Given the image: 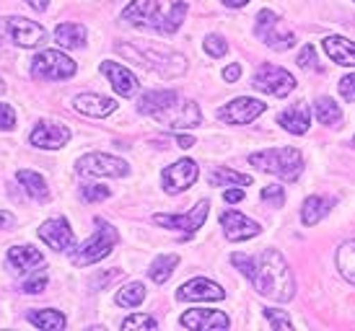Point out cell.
<instances>
[{
  "label": "cell",
  "mask_w": 355,
  "mask_h": 331,
  "mask_svg": "<svg viewBox=\"0 0 355 331\" xmlns=\"http://www.w3.org/2000/svg\"><path fill=\"white\" fill-rule=\"evenodd\" d=\"M140 114H148L158 125L168 129H192L202 122L200 107L195 101L182 98L177 91H148L138 101Z\"/></svg>",
  "instance_id": "obj_1"
},
{
  "label": "cell",
  "mask_w": 355,
  "mask_h": 331,
  "mask_svg": "<svg viewBox=\"0 0 355 331\" xmlns=\"http://www.w3.org/2000/svg\"><path fill=\"white\" fill-rule=\"evenodd\" d=\"M254 285V290L265 298L286 303L296 295V283H293V272L288 267L286 256L275 249H265L254 259L252 274L247 277Z\"/></svg>",
  "instance_id": "obj_2"
},
{
  "label": "cell",
  "mask_w": 355,
  "mask_h": 331,
  "mask_svg": "<svg viewBox=\"0 0 355 331\" xmlns=\"http://www.w3.org/2000/svg\"><path fill=\"white\" fill-rule=\"evenodd\" d=\"M189 6L184 0H174L166 10L161 8L158 0H132L128 8L122 10V21H128L130 26L140 29H153L158 34H174L184 24Z\"/></svg>",
  "instance_id": "obj_3"
},
{
  "label": "cell",
  "mask_w": 355,
  "mask_h": 331,
  "mask_svg": "<svg viewBox=\"0 0 355 331\" xmlns=\"http://www.w3.org/2000/svg\"><path fill=\"white\" fill-rule=\"evenodd\" d=\"M117 52L143 65V68L156 70L161 78H179L187 70V60L177 52H168V49L146 47V44H138V47L135 44H117Z\"/></svg>",
  "instance_id": "obj_4"
},
{
  "label": "cell",
  "mask_w": 355,
  "mask_h": 331,
  "mask_svg": "<svg viewBox=\"0 0 355 331\" xmlns=\"http://www.w3.org/2000/svg\"><path fill=\"white\" fill-rule=\"evenodd\" d=\"M249 163L257 166L259 171L275 174L286 181H296L304 174V156L296 147H270L249 156Z\"/></svg>",
  "instance_id": "obj_5"
},
{
  "label": "cell",
  "mask_w": 355,
  "mask_h": 331,
  "mask_svg": "<svg viewBox=\"0 0 355 331\" xmlns=\"http://www.w3.org/2000/svg\"><path fill=\"white\" fill-rule=\"evenodd\" d=\"M119 235H117V228H112L109 223H104V220H96V233L91 235L86 244L80 246V249H76L73 251V264L76 267H89V264H96L101 262L104 256H109L112 253V249L117 246Z\"/></svg>",
  "instance_id": "obj_6"
},
{
  "label": "cell",
  "mask_w": 355,
  "mask_h": 331,
  "mask_svg": "<svg viewBox=\"0 0 355 331\" xmlns=\"http://www.w3.org/2000/svg\"><path fill=\"white\" fill-rule=\"evenodd\" d=\"M254 34L259 39L265 42L270 49L275 52H288V49L296 44V34L293 31L283 29V21L277 16L275 10H259L257 13V24H254Z\"/></svg>",
  "instance_id": "obj_7"
},
{
  "label": "cell",
  "mask_w": 355,
  "mask_h": 331,
  "mask_svg": "<svg viewBox=\"0 0 355 331\" xmlns=\"http://www.w3.org/2000/svg\"><path fill=\"white\" fill-rule=\"evenodd\" d=\"M76 62L58 49H44L31 60V75L37 80H68L76 75Z\"/></svg>",
  "instance_id": "obj_8"
},
{
  "label": "cell",
  "mask_w": 355,
  "mask_h": 331,
  "mask_svg": "<svg viewBox=\"0 0 355 331\" xmlns=\"http://www.w3.org/2000/svg\"><path fill=\"white\" fill-rule=\"evenodd\" d=\"M252 86L257 91H262V93H270V96H288L293 88H296V78L288 73V70L277 68V65H259V70L254 73V78H252Z\"/></svg>",
  "instance_id": "obj_9"
},
{
  "label": "cell",
  "mask_w": 355,
  "mask_h": 331,
  "mask_svg": "<svg viewBox=\"0 0 355 331\" xmlns=\"http://www.w3.org/2000/svg\"><path fill=\"white\" fill-rule=\"evenodd\" d=\"M76 171L83 176H112V179H122L130 174V166L122 158L107 156V153H89L83 156L76 166Z\"/></svg>",
  "instance_id": "obj_10"
},
{
  "label": "cell",
  "mask_w": 355,
  "mask_h": 331,
  "mask_svg": "<svg viewBox=\"0 0 355 331\" xmlns=\"http://www.w3.org/2000/svg\"><path fill=\"white\" fill-rule=\"evenodd\" d=\"M207 213H210V202L207 199H200L195 210H189L184 215H153V223L164 225V228H171V231H182L184 235L198 233L202 223H205Z\"/></svg>",
  "instance_id": "obj_11"
},
{
  "label": "cell",
  "mask_w": 355,
  "mask_h": 331,
  "mask_svg": "<svg viewBox=\"0 0 355 331\" xmlns=\"http://www.w3.org/2000/svg\"><path fill=\"white\" fill-rule=\"evenodd\" d=\"M198 176H200L198 163L189 161V158H182V161L164 168L161 184H164V189H166L168 195H179V192H184V189H189V186L195 184Z\"/></svg>",
  "instance_id": "obj_12"
},
{
  "label": "cell",
  "mask_w": 355,
  "mask_h": 331,
  "mask_svg": "<svg viewBox=\"0 0 355 331\" xmlns=\"http://www.w3.org/2000/svg\"><path fill=\"white\" fill-rule=\"evenodd\" d=\"M267 104H262L259 98H249V96H241V98H234L231 104L218 109V117L228 122V125H249V122H254L259 114H265Z\"/></svg>",
  "instance_id": "obj_13"
},
{
  "label": "cell",
  "mask_w": 355,
  "mask_h": 331,
  "mask_svg": "<svg viewBox=\"0 0 355 331\" xmlns=\"http://www.w3.org/2000/svg\"><path fill=\"white\" fill-rule=\"evenodd\" d=\"M6 31L19 47H37V44L47 39V31L42 29L37 21L21 19V16H8L6 19Z\"/></svg>",
  "instance_id": "obj_14"
},
{
  "label": "cell",
  "mask_w": 355,
  "mask_h": 331,
  "mask_svg": "<svg viewBox=\"0 0 355 331\" xmlns=\"http://www.w3.org/2000/svg\"><path fill=\"white\" fill-rule=\"evenodd\" d=\"M40 238L50 246V249H55V251H73V249H76V235H73L65 217L47 220V223L40 228Z\"/></svg>",
  "instance_id": "obj_15"
},
{
  "label": "cell",
  "mask_w": 355,
  "mask_h": 331,
  "mask_svg": "<svg viewBox=\"0 0 355 331\" xmlns=\"http://www.w3.org/2000/svg\"><path fill=\"white\" fill-rule=\"evenodd\" d=\"M70 140V129L58 122H40L31 129L29 143L34 147H44V150H58Z\"/></svg>",
  "instance_id": "obj_16"
},
{
  "label": "cell",
  "mask_w": 355,
  "mask_h": 331,
  "mask_svg": "<svg viewBox=\"0 0 355 331\" xmlns=\"http://www.w3.org/2000/svg\"><path fill=\"white\" fill-rule=\"evenodd\" d=\"M220 225H223V233H226L228 241H249V238L262 233L259 223L249 220L247 215L236 213V210H228V213L220 215Z\"/></svg>",
  "instance_id": "obj_17"
},
{
  "label": "cell",
  "mask_w": 355,
  "mask_h": 331,
  "mask_svg": "<svg viewBox=\"0 0 355 331\" xmlns=\"http://www.w3.org/2000/svg\"><path fill=\"white\" fill-rule=\"evenodd\" d=\"M228 316L220 311H210V308H192L182 316V326L192 331H216L228 329Z\"/></svg>",
  "instance_id": "obj_18"
},
{
  "label": "cell",
  "mask_w": 355,
  "mask_h": 331,
  "mask_svg": "<svg viewBox=\"0 0 355 331\" xmlns=\"http://www.w3.org/2000/svg\"><path fill=\"white\" fill-rule=\"evenodd\" d=\"M179 301H223L226 298V290L216 285L213 280H205V277H198V280H189L179 287L177 292Z\"/></svg>",
  "instance_id": "obj_19"
},
{
  "label": "cell",
  "mask_w": 355,
  "mask_h": 331,
  "mask_svg": "<svg viewBox=\"0 0 355 331\" xmlns=\"http://www.w3.org/2000/svg\"><path fill=\"white\" fill-rule=\"evenodd\" d=\"M101 73L109 78V83H112V88L117 91L119 96H125V98H130V96H135L138 93V78L130 73L125 65H119V62H101Z\"/></svg>",
  "instance_id": "obj_20"
},
{
  "label": "cell",
  "mask_w": 355,
  "mask_h": 331,
  "mask_svg": "<svg viewBox=\"0 0 355 331\" xmlns=\"http://www.w3.org/2000/svg\"><path fill=\"white\" fill-rule=\"evenodd\" d=\"M73 109L78 114H86V117H109L114 109H117V101L107 96H99V93H80V96L73 98Z\"/></svg>",
  "instance_id": "obj_21"
},
{
  "label": "cell",
  "mask_w": 355,
  "mask_h": 331,
  "mask_svg": "<svg viewBox=\"0 0 355 331\" xmlns=\"http://www.w3.org/2000/svg\"><path fill=\"white\" fill-rule=\"evenodd\" d=\"M322 47L332 62L343 65V68H355V42L345 39V37H327Z\"/></svg>",
  "instance_id": "obj_22"
},
{
  "label": "cell",
  "mask_w": 355,
  "mask_h": 331,
  "mask_svg": "<svg viewBox=\"0 0 355 331\" xmlns=\"http://www.w3.org/2000/svg\"><path fill=\"white\" fill-rule=\"evenodd\" d=\"M277 125L283 127V129H288V132H293V135H304V132H309L311 114H309L306 104H293V107H288L277 117Z\"/></svg>",
  "instance_id": "obj_23"
},
{
  "label": "cell",
  "mask_w": 355,
  "mask_h": 331,
  "mask_svg": "<svg viewBox=\"0 0 355 331\" xmlns=\"http://www.w3.org/2000/svg\"><path fill=\"white\" fill-rule=\"evenodd\" d=\"M44 262V253L40 249H34V246H13L8 249V264L13 272H26L31 267H37V264Z\"/></svg>",
  "instance_id": "obj_24"
},
{
  "label": "cell",
  "mask_w": 355,
  "mask_h": 331,
  "mask_svg": "<svg viewBox=\"0 0 355 331\" xmlns=\"http://www.w3.org/2000/svg\"><path fill=\"white\" fill-rule=\"evenodd\" d=\"M55 39L60 47L78 49L86 44V26L83 24H60L55 29Z\"/></svg>",
  "instance_id": "obj_25"
},
{
  "label": "cell",
  "mask_w": 355,
  "mask_h": 331,
  "mask_svg": "<svg viewBox=\"0 0 355 331\" xmlns=\"http://www.w3.org/2000/svg\"><path fill=\"white\" fill-rule=\"evenodd\" d=\"M332 210V202L327 197H309L304 202V210H301V220L304 225H316L322 217H327Z\"/></svg>",
  "instance_id": "obj_26"
},
{
  "label": "cell",
  "mask_w": 355,
  "mask_h": 331,
  "mask_svg": "<svg viewBox=\"0 0 355 331\" xmlns=\"http://www.w3.org/2000/svg\"><path fill=\"white\" fill-rule=\"evenodd\" d=\"M16 179H19L21 184H24V189H26V195H31L34 199H47L50 197V189H47V181L42 179L37 171H29V168H21L19 174H16Z\"/></svg>",
  "instance_id": "obj_27"
},
{
  "label": "cell",
  "mask_w": 355,
  "mask_h": 331,
  "mask_svg": "<svg viewBox=\"0 0 355 331\" xmlns=\"http://www.w3.org/2000/svg\"><path fill=\"white\" fill-rule=\"evenodd\" d=\"M252 184V176L231 171L226 166H218L210 171V186H249Z\"/></svg>",
  "instance_id": "obj_28"
},
{
  "label": "cell",
  "mask_w": 355,
  "mask_h": 331,
  "mask_svg": "<svg viewBox=\"0 0 355 331\" xmlns=\"http://www.w3.org/2000/svg\"><path fill=\"white\" fill-rule=\"evenodd\" d=\"M337 269L345 277L347 283L355 285V238L345 241L337 249Z\"/></svg>",
  "instance_id": "obj_29"
},
{
  "label": "cell",
  "mask_w": 355,
  "mask_h": 331,
  "mask_svg": "<svg viewBox=\"0 0 355 331\" xmlns=\"http://www.w3.org/2000/svg\"><path fill=\"white\" fill-rule=\"evenodd\" d=\"M314 111H316V119L327 127H337L340 122H343V109L337 107L335 101H332V98H327V96L316 98Z\"/></svg>",
  "instance_id": "obj_30"
},
{
  "label": "cell",
  "mask_w": 355,
  "mask_h": 331,
  "mask_svg": "<svg viewBox=\"0 0 355 331\" xmlns=\"http://www.w3.org/2000/svg\"><path fill=\"white\" fill-rule=\"evenodd\" d=\"M29 321L34 323L37 329L60 331V329H65L68 319H65V316H62L60 311H31L29 313Z\"/></svg>",
  "instance_id": "obj_31"
},
{
  "label": "cell",
  "mask_w": 355,
  "mask_h": 331,
  "mask_svg": "<svg viewBox=\"0 0 355 331\" xmlns=\"http://www.w3.org/2000/svg\"><path fill=\"white\" fill-rule=\"evenodd\" d=\"M179 264V256L177 253H164V256H158V259H153V264H150V280L158 285H164L171 277V272H174V267Z\"/></svg>",
  "instance_id": "obj_32"
},
{
  "label": "cell",
  "mask_w": 355,
  "mask_h": 331,
  "mask_svg": "<svg viewBox=\"0 0 355 331\" xmlns=\"http://www.w3.org/2000/svg\"><path fill=\"white\" fill-rule=\"evenodd\" d=\"M114 301H117V305H122V308H138L140 303L146 301V287H143V283H130L117 292Z\"/></svg>",
  "instance_id": "obj_33"
},
{
  "label": "cell",
  "mask_w": 355,
  "mask_h": 331,
  "mask_svg": "<svg viewBox=\"0 0 355 331\" xmlns=\"http://www.w3.org/2000/svg\"><path fill=\"white\" fill-rule=\"evenodd\" d=\"M47 287V269H34V272L26 274V280L21 283V290L29 292V295H37Z\"/></svg>",
  "instance_id": "obj_34"
},
{
  "label": "cell",
  "mask_w": 355,
  "mask_h": 331,
  "mask_svg": "<svg viewBox=\"0 0 355 331\" xmlns=\"http://www.w3.org/2000/svg\"><path fill=\"white\" fill-rule=\"evenodd\" d=\"M158 323L153 316H146V313H135V316H130L122 321V329L125 331H132V329H156Z\"/></svg>",
  "instance_id": "obj_35"
},
{
  "label": "cell",
  "mask_w": 355,
  "mask_h": 331,
  "mask_svg": "<svg viewBox=\"0 0 355 331\" xmlns=\"http://www.w3.org/2000/svg\"><path fill=\"white\" fill-rule=\"evenodd\" d=\"M205 52L210 57H223L228 52V44L223 37H218V34H207L205 37Z\"/></svg>",
  "instance_id": "obj_36"
},
{
  "label": "cell",
  "mask_w": 355,
  "mask_h": 331,
  "mask_svg": "<svg viewBox=\"0 0 355 331\" xmlns=\"http://www.w3.org/2000/svg\"><path fill=\"white\" fill-rule=\"evenodd\" d=\"M80 197H83L86 202H101V199L109 197V189L101 184H86V186H80Z\"/></svg>",
  "instance_id": "obj_37"
},
{
  "label": "cell",
  "mask_w": 355,
  "mask_h": 331,
  "mask_svg": "<svg viewBox=\"0 0 355 331\" xmlns=\"http://www.w3.org/2000/svg\"><path fill=\"white\" fill-rule=\"evenodd\" d=\"M262 199L272 207H283V202H286V192H283V186H275V184L265 186V189H262Z\"/></svg>",
  "instance_id": "obj_38"
},
{
  "label": "cell",
  "mask_w": 355,
  "mask_h": 331,
  "mask_svg": "<svg viewBox=\"0 0 355 331\" xmlns=\"http://www.w3.org/2000/svg\"><path fill=\"white\" fill-rule=\"evenodd\" d=\"M265 319L270 321V326H272V329H291V326H293L286 313L275 311V308H265Z\"/></svg>",
  "instance_id": "obj_39"
},
{
  "label": "cell",
  "mask_w": 355,
  "mask_h": 331,
  "mask_svg": "<svg viewBox=\"0 0 355 331\" xmlns=\"http://www.w3.org/2000/svg\"><path fill=\"white\" fill-rule=\"evenodd\" d=\"M298 65L304 70H322V65L316 62V52L311 44H306L304 49H301V55H298Z\"/></svg>",
  "instance_id": "obj_40"
},
{
  "label": "cell",
  "mask_w": 355,
  "mask_h": 331,
  "mask_svg": "<svg viewBox=\"0 0 355 331\" xmlns=\"http://www.w3.org/2000/svg\"><path fill=\"white\" fill-rule=\"evenodd\" d=\"M340 96L350 101V104H355V73H350V75L340 80Z\"/></svg>",
  "instance_id": "obj_41"
},
{
  "label": "cell",
  "mask_w": 355,
  "mask_h": 331,
  "mask_svg": "<svg viewBox=\"0 0 355 331\" xmlns=\"http://www.w3.org/2000/svg\"><path fill=\"white\" fill-rule=\"evenodd\" d=\"M16 127V111L10 104H0V129H13Z\"/></svg>",
  "instance_id": "obj_42"
},
{
  "label": "cell",
  "mask_w": 355,
  "mask_h": 331,
  "mask_svg": "<svg viewBox=\"0 0 355 331\" xmlns=\"http://www.w3.org/2000/svg\"><path fill=\"white\" fill-rule=\"evenodd\" d=\"M119 274H122V269H112V272L99 274V277H96V280L91 283V287H94V290H99V287H104V285H107V283H112V280H117Z\"/></svg>",
  "instance_id": "obj_43"
},
{
  "label": "cell",
  "mask_w": 355,
  "mask_h": 331,
  "mask_svg": "<svg viewBox=\"0 0 355 331\" xmlns=\"http://www.w3.org/2000/svg\"><path fill=\"white\" fill-rule=\"evenodd\" d=\"M223 78H226V83H236L239 78H241V65H228L226 70H223Z\"/></svg>",
  "instance_id": "obj_44"
},
{
  "label": "cell",
  "mask_w": 355,
  "mask_h": 331,
  "mask_svg": "<svg viewBox=\"0 0 355 331\" xmlns=\"http://www.w3.org/2000/svg\"><path fill=\"white\" fill-rule=\"evenodd\" d=\"M223 199H226L228 205H234V202H241V199H244V189H228L226 195H223Z\"/></svg>",
  "instance_id": "obj_45"
},
{
  "label": "cell",
  "mask_w": 355,
  "mask_h": 331,
  "mask_svg": "<svg viewBox=\"0 0 355 331\" xmlns=\"http://www.w3.org/2000/svg\"><path fill=\"white\" fill-rule=\"evenodd\" d=\"M13 225H16V217L10 213H3V210H0V228H13Z\"/></svg>",
  "instance_id": "obj_46"
},
{
  "label": "cell",
  "mask_w": 355,
  "mask_h": 331,
  "mask_svg": "<svg viewBox=\"0 0 355 331\" xmlns=\"http://www.w3.org/2000/svg\"><path fill=\"white\" fill-rule=\"evenodd\" d=\"M177 145L182 147V150H189V147L195 145V137H189V135H179V137H177Z\"/></svg>",
  "instance_id": "obj_47"
},
{
  "label": "cell",
  "mask_w": 355,
  "mask_h": 331,
  "mask_svg": "<svg viewBox=\"0 0 355 331\" xmlns=\"http://www.w3.org/2000/svg\"><path fill=\"white\" fill-rule=\"evenodd\" d=\"M31 8L34 10H47V6H50V0H26Z\"/></svg>",
  "instance_id": "obj_48"
},
{
  "label": "cell",
  "mask_w": 355,
  "mask_h": 331,
  "mask_svg": "<svg viewBox=\"0 0 355 331\" xmlns=\"http://www.w3.org/2000/svg\"><path fill=\"white\" fill-rule=\"evenodd\" d=\"M223 3H226L228 8H244L249 0H223Z\"/></svg>",
  "instance_id": "obj_49"
},
{
  "label": "cell",
  "mask_w": 355,
  "mask_h": 331,
  "mask_svg": "<svg viewBox=\"0 0 355 331\" xmlns=\"http://www.w3.org/2000/svg\"><path fill=\"white\" fill-rule=\"evenodd\" d=\"M3 91H6V83H3V80H0V93H3Z\"/></svg>",
  "instance_id": "obj_50"
},
{
  "label": "cell",
  "mask_w": 355,
  "mask_h": 331,
  "mask_svg": "<svg viewBox=\"0 0 355 331\" xmlns=\"http://www.w3.org/2000/svg\"><path fill=\"white\" fill-rule=\"evenodd\" d=\"M350 143H353V147H355V137H353V140H350Z\"/></svg>",
  "instance_id": "obj_51"
}]
</instances>
